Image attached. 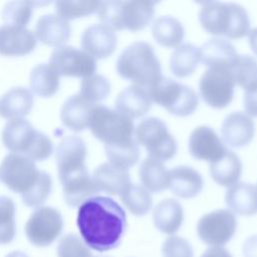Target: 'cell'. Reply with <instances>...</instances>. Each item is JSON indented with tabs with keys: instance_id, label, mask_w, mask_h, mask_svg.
<instances>
[{
	"instance_id": "20",
	"label": "cell",
	"mask_w": 257,
	"mask_h": 257,
	"mask_svg": "<svg viewBox=\"0 0 257 257\" xmlns=\"http://www.w3.org/2000/svg\"><path fill=\"white\" fill-rule=\"evenodd\" d=\"M34 34L43 44L56 48L65 45L70 37L71 27L67 20L57 14H45L37 20Z\"/></svg>"
},
{
	"instance_id": "40",
	"label": "cell",
	"mask_w": 257,
	"mask_h": 257,
	"mask_svg": "<svg viewBox=\"0 0 257 257\" xmlns=\"http://www.w3.org/2000/svg\"><path fill=\"white\" fill-rule=\"evenodd\" d=\"M52 190V179L49 174L40 171L38 180L34 187L26 194L21 196L22 202L25 206L31 208L41 207L47 200Z\"/></svg>"
},
{
	"instance_id": "14",
	"label": "cell",
	"mask_w": 257,
	"mask_h": 257,
	"mask_svg": "<svg viewBox=\"0 0 257 257\" xmlns=\"http://www.w3.org/2000/svg\"><path fill=\"white\" fill-rule=\"evenodd\" d=\"M48 64L59 76L87 77L95 73L96 60L82 49L70 45L56 47Z\"/></svg>"
},
{
	"instance_id": "5",
	"label": "cell",
	"mask_w": 257,
	"mask_h": 257,
	"mask_svg": "<svg viewBox=\"0 0 257 257\" xmlns=\"http://www.w3.org/2000/svg\"><path fill=\"white\" fill-rule=\"evenodd\" d=\"M154 1H100L97 16L113 31L137 32L145 29L155 15Z\"/></svg>"
},
{
	"instance_id": "16",
	"label": "cell",
	"mask_w": 257,
	"mask_h": 257,
	"mask_svg": "<svg viewBox=\"0 0 257 257\" xmlns=\"http://www.w3.org/2000/svg\"><path fill=\"white\" fill-rule=\"evenodd\" d=\"M116 44L115 32L102 23L86 27L80 38L81 49L95 60L109 57L114 52Z\"/></svg>"
},
{
	"instance_id": "29",
	"label": "cell",
	"mask_w": 257,
	"mask_h": 257,
	"mask_svg": "<svg viewBox=\"0 0 257 257\" xmlns=\"http://www.w3.org/2000/svg\"><path fill=\"white\" fill-rule=\"evenodd\" d=\"M151 30L156 42L167 48L178 47L182 44L185 36V29L181 21L170 15L155 19Z\"/></svg>"
},
{
	"instance_id": "17",
	"label": "cell",
	"mask_w": 257,
	"mask_h": 257,
	"mask_svg": "<svg viewBox=\"0 0 257 257\" xmlns=\"http://www.w3.org/2000/svg\"><path fill=\"white\" fill-rule=\"evenodd\" d=\"M255 135V123L251 116L243 111L228 114L221 125V139L226 146L243 148L249 145Z\"/></svg>"
},
{
	"instance_id": "21",
	"label": "cell",
	"mask_w": 257,
	"mask_h": 257,
	"mask_svg": "<svg viewBox=\"0 0 257 257\" xmlns=\"http://www.w3.org/2000/svg\"><path fill=\"white\" fill-rule=\"evenodd\" d=\"M168 188L180 198L191 199L202 192L204 180L194 168L184 165L177 166L169 171Z\"/></svg>"
},
{
	"instance_id": "28",
	"label": "cell",
	"mask_w": 257,
	"mask_h": 257,
	"mask_svg": "<svg viewBox=\"0 0 257 257\" xmlns=\"http://www.w3.org/2000/svg\"><path fill=\"white\" fill-rule=\"evenodd\" d=\"M242 163L239 157L228 150L217 161L210 163L209 171L213 181L219 186L230 188L239 182L242 175Z\"/></svg>"
},
{
	"instance_id": "46",
	"label": "cell",
	"mask_w": 257,
	"mask_h": 257,
	"mask_svg": "<svg viewBox=\"0 0 257 257\" xmlns=\"http://www.w3.org/2000/svg\"><path fill=\"white\" fill-rule=\"evenodd\" d=\"M5 257H29V256L22 251H12L8 253Z\"/></svg>"
},
{
	"instance_id": "3",
	"label": "cell",
	"mask_w": 257,
	"mask_h": 257,
	"mask_svg": "<svg viewBox=\"0 0 257 257\" xmlns=\"http://www.w3.org/2000/svg\"><path fill=\"white\" fill-rule=\"evenodd\" d=\"M115 68L121 78L146 89L163 76L154 47L145 41H137L126 46L118 55Z\"/></svg>"
},
{
	"instance_id": "18",
	"label": "cell",
	"mask_w": 257,
	"mask_h": 257,
	"mask_svg": "<svg viewBox=\"0 0 257 257\" xmlns=\"http://www.w3.org/2000/svg\"><path fill=\"white\" fill-rule=\"evenodd\" d=\"M37 39L34 31L24 26L0 25V54L22 56L32 52Z\"/></svg>"
},
{
	"instance_id": "32",
	"label": "cell",
	"mask_w": 257,
	"mask_h": 257,
	"mask_svg": "<svg viewBox=\"0 0 257 257\" xmlns=\"http://www.w3.org/2000/svg\"><path fill=\"white\" fill-rule=\"evenodd\" d=\"M59 77L48 63H41L31 70L29 85L31 90L37 95L50 97L59 88Z\"/></svg>"
},
{
	"instance_id": "27",
	"label": "cell",
	"mask_w": 257,
	"mask_h": 257,
	"mask_svg": "<svg viewBox=\"0 0 257 257\" xmlns=\"http://www.w3.org/2000/svg\"><path fill=\"white\" fill-rule=\"evenodd\" d=\"M153 221L160 232L170 236L174 235L179 231L184 221L182 205L172 198L161 201L154 208Z\"/></svg>"
},
{
	"instance_id": "34",
	"label": "cell",
	"mask_w": 257,
	"mask_h": 257,
	"mask_svg": "<svg viewBox=\"0 0 257 257\" xmlns=\"http://www.w3.org/2000/svg\"><path fill=\"white\" fill-rule=\"evenodd\" d=\"M104 151L108 163L123 171H128L134 167L141 155L140 146L136 140L125 145L104 147Z\"/></svg>"
},
{
	"instance_id": "7",
	"label": "cell",
	"mask_w": 257,
	"mask_h": 257,
	"mask_svg": "<svg viewBox=\"0 0 257 257\" xmlns=\"http://www.w3.org/2000/svg\"><path fill=\"white\" fill-rule=\"evenodd\" d=\"M89 128L104 147L125 145L135 140L133 120L117 110L101 104L93 108Z\"/></svg>"
},
{
	"instance_id": "4",
	"label": "cell",
	"mask_w": 257,
	"mask_h": 257,
	"mask_svg": "<svg viewBox=\"0 0 257 257\" xmlns=\"http://www.w3.org/2000/svg\"><path fill=\"white\" fill-rule=\"evenodd\" d=\"M1 139L8 151L23 155L33 162L44 161L53 152L50 138L24 118L8 120L3 127Z\"/></svg>"
},
{
	"instance_id": "44",
	"label": "cell",
	"mask_w": 257,
	"mask_h": 257,
	"mask_svg": "<svg viewBox=\"0 0 257 257\" xmlns=\"http://www.w3.org/2000/svg\"><path fill=\"white\" fill-rule=\"evenodd\" d=\"M244 257H257V234L248 237L243 244Z\"/></svg>"
},
{
	"instance_id": "13",
	"label": "cell",
	"mask_w": 257,
	"mask_h": 257,
	"mask_svg": "<svg viewBox=\"0 0 257 257\" xmlns=\"http://www.w3.org/2000/svg\"><path fill=\"white\" fill-rule=\"evenodd\" d=\"M237 219L227 209H218L203 215L197 223L199 238L211 247H223L235 235Z\"/></svg>"
},
{
	"instance_id": "24",
	"label": "cell",
	"mask_w": 257,
	"mask_h": 257,
	"mask_svg": "<svg viewBox=\"0 0 257 257\" xmlns=\"http://www.w3.org/2000/svg\"><path fill=\"white\" fill-rule=\"evenodd\" d=\"M225 202L233 214L253 216L257 214V189L245 182H238L227 189Z\"/></svg>"
},
{
	"instance_id": "2",
	"label": "cell",
	"mask_w": 257,
	"mask_h": 257,
	"mask_svg": "<svg viewBox=\"0 0 257 257\" xmlns=\"http://www.w3.org/2000/svg\"><path fill=\"white\" fill-rule=\"evenodd\" d=\"M199 22L203 29L216 36L240 39L248 35L250 18L246 9L233 2L208 1L201 4Z\"/></svg>"
},
{
	"instance_id": "45",
	"label": "cell",
	"mask_w": 257,
	"mask_h": 257,
	"mask_svg": "<svg viewBox=\"0 0 257 257\" xmlns=\"http://www.w3.org/2000/svg\"><path fill=\"white\" fill-rule=\"evenodd\" d=\"M201 257H232V255L224 247H210Z\"/></svg>"
},
{
	"instance_id": "19",
	"label": "cell",
	"mask_w": 257,
	"mask_h": 257,
	"mask_svg": "<svg viewBox=\"0 0 257 257\" xmlns=\"http://www.w3.org/2000/svg\"><path fill=\"white\" fill-rule=\"evenodd\" d=\"M152 103L146 88L132 84L117 94L114 109L133 120L147 114L152 107Z\"/></svg>"
},
{
	"instance_id": "37",
	"label": "cell",
	"mask_w": 257,
	"mask_h": 257,
	"mask_svg": "<svg viewBox=\"0 0 257 257\" xmlns=\"http://www.w3.org/2000/svg\"><path fill=\"white\" fill-rule=\"evenodd\" d=\"M15 204L6 196H0V245L11 243L16 235Z\"/></svg>"
},
{
	"instance_id": "36",
	"label": "cell",
	"mask_w": 257,
	"mask_h": 257,
	"mask_svg": "<svg viewBox=\"0 0 257 257\" xmlns=\"http://www.w3.org/2000/svg\"><path fill=\"white\" fill-rule=\"evenodd\" d=\"M110 92V83L106 77L94 73L82 78L79 87V95L91 103L97 104L105 99Z\"/></svg>"
},
{
	"instance_id": "25",
	"label": "cell",
	"mask_w": 257,
	"mask_h": 257,
	"mask_svg": "<svg viewBox=\"0 0 257 257\" xmlns=\"http://www.w3.org/2000/svg\"><path fill=\"white\" fill-rule=\"evenodd\" d=\"M91 178L98 192L109 195L119 196L132 184L128 171L120 170L108 162L95 168Z\"/></svg>"
},
{
	"instance_id": "38",
	"label": "cell",
	"mask_w": 257,
	"mask_h": 257,
	"mask_svg": "<svg viewBox=\"0 0 257 257\" xmlns=\"http://www.w3.org/2000/svg\"><path fill=\"white\" fill-rule=\"evenodd\" d=\"M36 4L29 1H10L2 9V19L5 24L26 27L33 14V6Z\"/></svg>"
},
{
	"instance_id": "9",
	"label": "cell",
	"mask_w": 257,
	"mask_h": 257,
	"mask_svg": "<svg viewBox=\"0 0 257 257\" xmlns=\"http://www.w3.org/2000/svg\"><path fill=\"white\" fill-rule=\"evenodd\" d=\"M135 140L147 151L148 157L163 163L177 154V141L161 118L151 116L141 120L135 127Z\"/></svg>"
},
{
	"instance_id": "12",
	"label": "cell",
	"mask_w": 257,
	"mask_h": 257,
	"mask_svg": "<svg viewBox=\"0 0 257 257\" xmlns=\"http://www.w3.org/2000/svg\"><path fill=\"white\" fill-rule=\"evenodd\" d=\"M235 85L230 68L210 67L200 78L199 92L209 106L220 109L231 103Z\"/></svg>"
},
{
	"instance_id": "41",
	"label": "cell",
	"mask_w": 257,
	"mask_h": 257,
	"mask_svg": "<svg viewBox=\"0 0 257 257\" xmlns=\"http://www.w3.org/2000/svg\"><path fill=\"white\" fill-rule=\"evenodd\" d=\"M56 252L58 257H95L82 239L71 233L64 235L59 240Z\"/></svg>"
},
{
	"instance_id": "35",
	"label": "cell",
	"mask_w": 257,
	"mask_h": 257,
	"mask_svg": "<svg viewBox=\"0 0 257 257\" xmlns=\"http://www.w3.org/2000/svg\"><path fill=\"white\" fill-rule=\"evenodd\" d=\"M235 84L247 89L257 82V60L244 54H238L230 66Z\"/></svg>"
},
{
	"instance_id": "33",
	"label": "cell",
	"mask_w": 257,
	"mask_h": 257,
	"mask_svg": "<svg viewBox=\"0 0 257 257\" xmlns=\"http://www.w3.org/2000/svg\"><path fill=\"white\" fill-rule=\"evenodd\" d=\"M118 197L124 207L138 217L147 215L153 207L151 193L141 185L132 183Z\"/></svg>"
},
{
	"instance_id": "23",
	"label": "cell",
	"mask_w": 257,
	"mask_h": 257,
	"mask_svg": "<svg viewBox=\"0 0 257 257\" xmlns=\"http://www.w3.org/2000/svg\"><path fill=\"white\" fill-rule=\"evenodd\" d=\"M33 102L34 96L30 89L12 87L0 98V115L8 120L24 118L30 112Z\"/></svg>"
},
{
	"instance_id": "10",
	"label": "cell",
	"mask_w": 257,
	"mask_h": 257,
	"mask_svg": "<svg viewBox=\"0 0 257 257\" xmlns=\"http://www.w3.org/2000/svg\"><path fill=\"white\" fill-rule=\"evenodd\" d=\"M39 174L35 162L23 155L10 153L0 164V182L21 196L34 187Z\"/></svg>"
},
{
	"instance_id": "31",
	"label": "cell",
	"mask_w": 257,
	"mask_h": 257,
	"mask_svg": "<svg viewBox=\"0 0 257 257\" xmlns=\"http://www.w3.org/2000/svg\"><path fill=\"white\" fill-rule=\"evenodd\" d=\"M201 62L200 49L192 43H182L174 49L170 57V69L179 78L194 73Z\"/></svg>"
},
{
	"instance_id": "1",
	"label": "cell",
	"mask_w": 257,
	"mask_h": 257,
	"mask_svg": "<svg viewBox=\"0 0 257 257\" xmlns=\"http://www.w3.org/2000/svg\"><path fill=\"white\" fill-rule=\"evenodd\" d=\"M76 224L89 249L106 252L119 245L126 229V215L113 199L93 196L78 207Z\"/></svg>"
},
{
	"instance_id": "39",
	"label": "cell",
	"mask_w": 257,
	"mask_h": 257,
	"mask_svg": "<svg viewBox=\"0 0 257 257\" xmlns=\"http://www.w3.org/2000/svg\"><path fill=\"white\" fill-rule=\"evenodd\" d=\"M99 5L100 1H57L55 11L58 16L68 21L96 13Z\"/></svg>"
},
{
	"instance_id": "26",
	"label": "cell",
	"mask_w": 257,
	"mask_h": 257,
	"mask_svg": "<svg viewBox=\"0 0 257 257\" xmlns=\"http://www.w3.org/2000/svg\"><path fill=\"white\" fill-rule=\"evenodd\" d=\"M200 49L201 62L210 67H228L237 57L235 46L226 38L214 37L206 41Z\"/></svg>"
},
{
	"instance_id": "6",
	"label": "cell",
	"mask_w": 257,
	"mask_h": 257,
	"mask_svg": "<svg viewBox=\"0 0 257 257\" xmlns=\"http://www.w3.org/2000/svg\"><path fill=\"white\" fill-rule=\"evenodd\" d=\"M86 155V145L78 136H67L59 142L55 158L62 190L79 188L91 179L85 165Z\"/></svg>"
},
{
	"instance_id": "42",
	"label": "cell",
	"mask_w": 257,
	"mask_h": 257,
	"mask_svg": "<svg viewBox=\"0 0 257 257\" xmlns=\"http://www.w3.org/2000/svg\"><path fill=\"white\" fill-rule=\"evenodd\" d=\"M163 257H194L191 243L184 237L171 235L162 245Z\"/></svg>"
},
{
	"instance_id": "15",
	"label": "cell",
	"mask_w": 257,
	"mask_h": 257,
	"mask_svg": "<svg viewBox=\"0 0 257 257\" xmlns=\"http://www.w3.org/2000/svg\"><path fill=\"white\" fill-rule=\"evenodd\" d=\"M188 148L193 158L209 163L217 161L228 151L222 139L208 125H200L193 130L189 137Z\"/></svg>"
},
{
	"instance_id": "8",
	"label": "cell",
	"mask_w": 257,
	"mask_h": 257,
	"mask_svg": "<svg viewBox=\"0 0 257 257\" xmlns=\"http://www.w3.org/2000/svg\"><path fill=\"white\" fill-rule=\"evenodd\" d=\"M147 90L152 102L177 116L194 113L199 104L198 94L192 87L170 77L162 76Z\"/></svg>"
},
{
	"instance_id": "22",
	"label": "cell",
	"mask_w": 257,
	"mask_h": 257,
	"mask_svg": "<svg viewBox=\"0 0 257 257\" xmlns=\"http://www.w3.org/2000/svg\"><path fill=\"white\" fill-rule=\"evenodd\" d=\"M95 105L97 104L89 102L78 93L69 96L60 110L62 123L74 132L84 131L89 127L90 117Z\"/></svg>"
},
{
	"instance_id": "43",
	"label": "cell",
	"mask_w": 257,
	"mask_h": 257,
	"mask_svg": "<svg viewBox=\"0 0 257 257\" xmlns=\"http://www.w3.org/2000/svg\"><path fill=\"white\" fill-rule=\"evenodd\" d=\"M243 105L246 114L251 117H257V82L245 89Z\"/></svg>"
},
{
	"instance_id": "11",
	"label": "cell",
	"mask_w": 257,
	"mask_h": 257,
	"mask_svg": "<svg viewBox=\"0 0 257 257\" xmlns=\"http://www.w3.org/2000/svg\"><path fill=\"white\" fill-rule=\"evenodd\" d=\"M63 225V218L58 210L49 206H41L32 212L24 230L32 245L47 247L59 237Z\"/></svg>"
},
{
	"instance_id": "30",
	"label": "cell",
	"mask_w": 257,
	"mask_h": 257,
	"mask_svg": "<svg viewBox=\"0 0 257 257\" xmlns=\"http://www.w3.org/2000/svg\"><path fill=\"white\" fill-rule=\"evenodd\" d=\"M139 178L142 186L150 193H160L168 189L169 171L163 162L147 157L139 168Z\"/></svg>"
}]
</instances>
